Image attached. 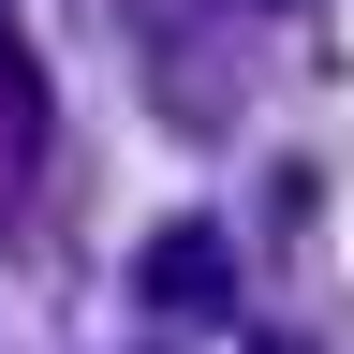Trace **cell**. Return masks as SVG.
Here are the masks:
<instances>
[{
	"mask_svg": "<svg viewBox=\"0 0 354 354\" xmlns=\"http://www.w3.org/2000/svg\"><path fill=\"white\" fill-rule=\"evenodd\" d=\"M133 295H148L162 325H221V310H236V236H221V221H162V236L133 251Z\"/></svg>",
	"mask_w": 354,
	"mask_h": 354,
	"instance_id": "obj_1",
	"label": "cell"
},
{
	"mask_svg": "<svg viewBox=\"0 0 354 354\" xmlns=\"http://www.w3.org/2000/svg\"><path fill=\"white\" fill-rule=\"evenodd\" d=\"M44 133H59V118H44V74H30V44L0 30V148H15V162H44Z\"/></svg>",
	"mask_w": 354,
	"mask_h": 354,
	"instance_id": "obj_2",
	"label": "cell"
}]
</instances>
